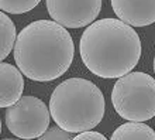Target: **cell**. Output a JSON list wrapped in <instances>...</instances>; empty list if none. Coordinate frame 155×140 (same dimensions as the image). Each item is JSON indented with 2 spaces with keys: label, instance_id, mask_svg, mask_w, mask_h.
<instances>
[{
  "label": "cell",
  "instance_id": "6da1fadb",
  "mask_svg": "<svg viewBox=\"0 0 155 140\" xmlns=\"http://www.w3.org/2000/svg\"><path fill=\"white\" fill-rule=\"evenodd\" d=\"M13 53L23 75L33 81L48 82L69 70L75 44L64 26L54 20H37L20 31Z\"/></svg>",
  "mask_w": 155,
  "mask_h": 140
},
{
  "label": "cell",
  "instance_id": "7a4b0ae2",
  "mask_svg": "<svg viewBox=\"0 0 155 140\" xmlns=\"http://www.w3.org/2000/svg\"><path fill=\"white\" fill-rule=\"evenodd\" d=\"M81 58L100 78H121L141 58V40L135 30L118 19H102L85 29L79 43Z\"/></svg>",
  "mask_w": 155,
  "mask_h": 140
},
{
  "label": "cell",
  "instance_id": "3957f363",
  "mask_svg": "<svg viewBox=\"0 0 155 140\" xmlns=\"http://www.w3.org/2000/svg\"><path fill=\"white\" fill-rule=\"evenodd\" d=\"M49 112L55 123L66 132H87L102 122L104 96L89 79L69 78L54 89Z\"/></svg>",
  "mask_w": 155,
  "mask_h": 140
},
{
  "label": "cell",
  "instance_id": "277c9868",
  "mask_svg": "<svg viewBox=\"0 0 155 140\" xmlns=\"http://www.w3.org/2000/svg\"><path fill=\"white\" fill-rule=\"evenodd\" d=\"M111 103L128 122H145L155 116V78L145 72H130L117 79Z\"/></svg>",
  "mask_w": 155,
  "mask_h": 140
},
{
  "label": "cell",
  "instance_id": "5b68a950",
  "mask_svg": "<svg viewBox=\"0 0 155 140\" xmlns=\"http://www.w3.org/2000/svg\"><path fill=\"white\" fill-rule=\"evenodd\" d=\"M51 112L41 99L27 95L6 109L4 122L6 126L16 137L31 140L42 136L49 129Z\"/></svg>",
  "mask_w": 155,
  "mask_h": 140
},
{
  "label": "cell",
  "instance_id": "8992f818",
  "mask_svg": "<svg viewBox=\"0 0 155 140\" xmlns=\"http://www.w3.org/2000/svg\"><path fill=\"white\" fill-rule=\"evenodd\" d=\"M54 21L66 29H81L93 24L102 10V0H45Z\"/></svg>",
  "mask_w": 155,
  "mask_h": 140
},
{
  "label": "cell",
  "instance_id": "52a82bcc",
  "mask_svg": "<svg viewBox=\"0 0 155 140\" xmlns=\"http://www.w3.org/2000/svg\"><path fill=\"white\" fill-rule=\"evenodd\" d=\"M118 20L131 27H145L155 23V0H111Z\"/></svg>",
  "mask_w": 155,
  "mask_h": 140
},
{
  "label": "cell",
  "instance_id": "ba28073f",
  "mask_svg": "<svg viewBox=\"0 0 155 140\" xmlns=\"http://www.w3.org/2000/svg\"><path fill=\"white\" fill-rule=\"evenodd\" d=\"M24 81L18 67L8 62L0 64V106L10 108L23 98Z\"/></svg>",
  "mask_w": 155,
  "mask_h": 140
},
{
  "label": "cell",
  "instance_id": "9c48e42d",
  "mask_svg": "<svg viewBox=\"0 0 155 140\" xmlns=\"http://www.w3.org/2000/svg\"><path fill=\"white\" fill-rule=\"evenodd\" d=\"M110 140H155V132L143 122H127L116 129Z\"/></svg>",
  "mask_w": 155,
  "mask_h": 140
},
{
  "label": "cell",
  "instance_id": "30bf717a",
  "mask_svg": "<svg viewBox=\"0 0 155 140\" xmlns=\"http://www.w3.org/2000/svg\"><path fill=\"white\" fill-rule=\"evenodd\" d=\"M16 26L12 21V19L6 16V13L0 14V58L2 61L6 60L8 54L14 50L17 41Z\"/></svg>",
  "mask_w": 155,
  "mask_h": 140
},
{
  "label": "cell",
  "instance_id": "8fae6325",
  "mask_svg": "<svg viewBox=\"0 0 155 140\" xmlns=\"http://www.w3.org/2000/svg\"><path fill=\"white\" fill-rule=\"evenodd\" d=\"M41 0H0V9L3 13L23 14L33 10L40 4Z\"/></svg>",
  "mask_w": 155,
  "mask_h": 140
},
{
  "label": "cell",
  "instance_id": "7c38bea8",
  "mask_svg": "<svg viewBox=\"0 0 155 140\" xmlns=\"http://www.w3.org/2000/svg\"><path fill=\"white\" fill-rule=\"evenodd\" d=\"M38 140H74V136L71 132H66L59 126H51Z\"/></svg>",
  "mask_w": 155,
  "mask_h": 140
},
{
  "label": "cell",
  "instance_id": "4fadbf2b",
  "mask_svg": "<svg viewBox=\"0 0 155 140\" xmlns=\"http://www.w3.org/2000/svg\"><path fill=\"white\" fill-rule=\"evenodd\" d=\"M74 140H107L106 136H103L102 133L94 132V130H87V132L78 133L74 137Z\"/></svg>",
  "mask_w": 155,
  "mask_h": 140
},
{
  "label": "cell",
  "instance_id": "5bb4252c",
  "mask_svg": "<svg viewBox=\"0 0 155 140\" xmlns=\"http://www.w3.org/2000/svg\"><path fill=\"white\" fill-rule=\"evenodd\" d=\"M2 140H18V139H8V137H6V139H2Z\"/></svg>",
  "mask_w": 155,
  "mask_h": 140
},
{
  "label": "cell",
  "instance_id": "9a60e30c",
  "mask_svg": "<svg viewBox=\"0 0 155 140\" xmlns=\"http://www.w3.org/2000/svg\"><path fill=\"white\" fill-rule=\"evenodd\" d=\"M154 72H155V57H154Z\"/></svg>",
  "mask_w": 155,
  "mask_h": 140
}]
</instances>
